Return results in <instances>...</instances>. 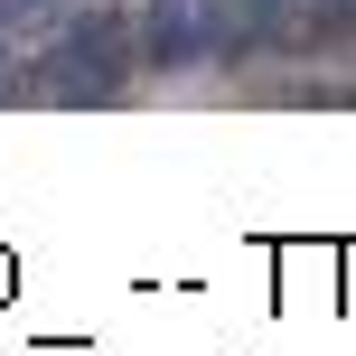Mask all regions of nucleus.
Instances as JSON below:
<instances>
[{
  "mask_svg": "<svg viewBox=\"0 0 356 356\" xmlns=\"http://www.w3.org/2000/svg\"><path fill=\"white\" fill-rule=\"evenodd\" d=\"M0 10H10V0H0Z\"/></svg>",
  "mask_w": 356,
  "mask_h": 356,
  "instance_id": "7ed1b4c3",
  "label": "nucleus"
},
{
  "mask_svg": "<svg viewBox=\"0 0 356 356\" xmlns=\"http://www.w3.org/2000/svg\"><path fill=\"white\" fill-rule=\"evenodd\" d=\"M131 19L122 10H75L66 29H56V47H38V94L47 104H66V113H85V104H113V94L131 85Z\"/></svg>",
  "mask_w": 356,
  "mask_h": 356,
  "instance_id": "f257e3e1",
  "label": "nucleus"
},
{
  "mask_svg": "<svg viewBox=\"0 0 356 356\" xmlns=\"http://www.w3.org/2000/svg\"><path fill=\"white\" fill-rule=\"evenodd\" d=\"M131 47H141V66H160V75L216 66V56H234V0H141Z\"/></svg>",
  "mask_w": 356,
  "mask_h": 356,
  "instance_id": "f03ea898",
  "label": "nucleus"
}]
</instances>
